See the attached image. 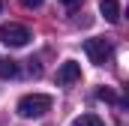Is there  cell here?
I'll list each match as a JSON object with an SVG mask.
<instances>
[{
	"instance_id": "1",
	"label": "cell",
	"mask_w": 129,
	"mask_h": 126,
	"mask_svg": "<svg viewBox=\"0 0 129 126\" xmlns=\"http://www.w3.org/2000/svg\"><path fill=\"white\" fill-rule=\"evenodd\" d=\"M51 111V96L45 93H27L18 99V114L21 117H42Z\"/></svg>"
},
{
	"instance_id": "2",
	"label": "cell",
	"mask_w": 129,
	"mask_h": 126,
	"mask_svg": "<svg viewBox=\"0 0 129 126\" xmlns=\"http://www.w3.org/2000/svg\"><path fill=\"white\" fill-rule=\"evenodd\" d=\"M0 39H3L6 45H12V48H24V45L30 42V30H27L24 24L6 21V24H0Z\"/></svg>"
},
{
	"instance_id": "3",
	"label": "cell",
	"mask_w": 129,
	"mask_h": 126,
	"mask_svg": "<svg viewBox=\"0 0 129 126\" xmlns=\"http://www.w3.org/2000/svg\"><path fill=\"white\" fill-rule=\"evenodd\" d=\"M84 51H87V57L96 63V66H105V60L114 54L111 42H108V39H102V36H93V39H87V42H84Z\"/></svg>"
},
{
	"instance_id": "4",
	"label": "cell",
	"mask_w": 129,
	"mask_h": 126,
	"mask_svg": "<svg viewBox=\"0 0 129 126\" xmlns=\"http://www.w3.org/2000/svg\"><path fill=\"white\" fill-rule=\"evenodd\" d=\"M75 81H81V66L75 60H66L60 69H57V84H75Z\"/></svg>"
},
{
	"instance_id": "5",
	"label": "cell",
	"mask_w": 129,
	"mask_h": 126,
	"mask_svg": "<svg viewBox=\"0 0 129 126\" xmlns=\"http://www.w3.org/2000/svg\"><path fill=\"white\" fill-rule=\"evenodd\" d=\"M99 12H102L105 21H111V24L120 21V3H117V0H102V3H99Z\"/></svg>"
},
{
	"instance_id": "6",
	"label": "cell",
	"mask_w": 129,
	"mask_h": 126,
	"mask_svg": "<svg viewBox=\"0 0 129 126\" xmlns=\"http://www.w3.org/2000/svg\"><path fill=\"white\" fill-rule=\"evenodd\" d=\"M72 126H105V123L99 120L96 114H81V117H75V120H72Z\"/></svg>"
},
{
	"instance_id": "7",
	"label": "cell",
	"mask_w": 129,
	"mask_h": 126,
	"mask_svg": "<svg viewBox=\"0 0 129 126\" xmlns=\"http://www.w3.org/2000/svg\"><path fill=\"white\" fill-rule=\"evenodd\" d=\"M15 72H18L15 60H0V78H15Z\"/></svg>"
},
{
	"instance_id": "8",
	"label": "cell",
	"mask_w": 129,
	"mask_h": 126,
	"mask_svg": "<svg viewBox=\"0 0 129 126\" xmlns=\"http://www.w3.org/2000/svg\"><path fill=\"white\" fill-rule=\"evenodd\" d=\"M21 3H24L27 9H39V6H42V0H21Z\"/></svg>"
},
{
	"instance_id": "9",
	"label": "cell",
	"mask_w": 129,
	"mask_h": 126,
	"mask_svg": "<svg viewBox=\"0 0 129 126\" xmlns=\"http://www.w3.org/2000/svg\"><path fill=\"white\" fill-rule=\"evenodd\" d=\"M96 96H99V99H114V93H111V90H99Z\"/></svg>"
},
{
	"instance_id": "10",
	"label": "cell",
	"mask_w": 129,
	"mask_h": 126,
	"mask_svg": "<svg viewBox=\"0 0 129 126\" xmlns=\"http://www.w3.org/2000/svg\"><path fill=\"white\" fill-rule=\"evenodd\" d=\"M63 6H75V3H81V0H60Z\"/></svg>"
}]
</instances>
